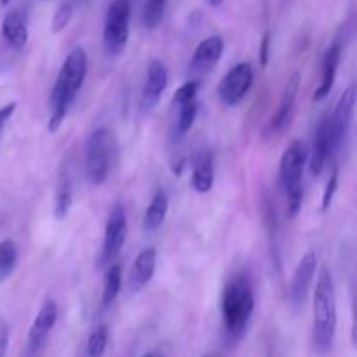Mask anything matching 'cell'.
<instances>
[{"label": "cell", "mask_w": 357, "mask_h": 357, "mask_svg": "<svg viewBox=\"0 0 357 357\" xmlns=\"http://www.w3.org/2000/svg\"><path fill=\"white\" fill-rule=\"evenodd\" d=\"M16 108H17L16 101H13V103L3 105V107L0 108V135H2V131H3V128H6V124L10 121V117H13V115H14Z\"/></svg>", "instance_id": "30"}, {"label": "cell", "mask_w": 357, "mask_h": 357, "mask_svg": "<svg viewBox=\"0 0 357 357\" xmlns=\"http://www.w3.org/2000/svg\"><path fill=\"white\" fill-rule=\"evenodd\" d=\"M115 139L107 128L94 129L86 142V174L94 187H100L110 174Z\"/></svg>", "instance_id": "5"}, {"label": "cell", "mask_w": 357, "mask_h": 357, "mask_svg": "<svg viewBox=\"0 0 357 357\" xmlns=\"http://www.w3.org/2000/svg\"><path fill=\"white\" fill-rule=\"evenodd\" d=\"M223 49H225V44L220 35H209L204 40L199 42L188 63V73L192 75V80H201L202 75H208L215 68L216 63L222 59Z\"/></svg>", "instance_id": "11"}, {"label": "cell", "mask_w": 357, "mask_h": 357, "mask_svg": "<svg viewBox=\"0 0 357 357\" xmlns=\"http://www.w3.org/2000/svg\"><path fill=\"white\" fill-rule=\"evenodd\" d=\"M122 286V268L119 264L108 265L107 272H105L103 281V293H101V307L103 309H110L112 303L117 300L119 293H121Z\"/></svg>", "instance_id": "21"}, {"label": "cell", "mask_w": 357, "mask_h": 357, "mask_svg": "<svg viewBox=\"0 0 357 357\" xmlns=\"http://www.w3.org/2000/svg\"><path fill=\"white\" fill-rule=\"evenodd\" d=\"M108 344V330L105 326H96L89 335L86 345V357H103Z\"/></svg>", "instance_id": "26"}, {"label": "cell", "mask_w": 357, "mask_h": 357, "mask_svg": "<svg viewBox=\"0 0 357 357\" xmlns=\"http://www.w3.org/2000/svg\"><path fill=\"white\" fill-rule=\"evenodd\" d=\"M333 155L331 150V136H330V117H323L317 124L316 135H314L312 149L309 150V171L310 176L317 178L326 167L328 160Z\"/></svg>", "instance_id": "14"}, {"label": "cell", "mask_w": 357, "mask_h": 357, "mask_svg": "<svg viewBox=\"0 0 357 357\" xmlns=\"http://www.w3.org/2000/svg\"><path fill=\"white\" fill-rule=\"evenodd\" d=\"M255 312V291L246 275H237L225 286L222 295L223 326L230 338H241Z\"/></svg>", "instance_id": "3"}, {"label": "cell", "mask_w": 357, "mask_h": 357, "mask_svg": "<svg viewBox=\"0 0 357 357\" xmlns=\"http://www.w3.org/2000/svg\"><path fill=\"white\" fill-rule=\"evenodd\" d=\"M132 0H112L103 24V45L108 56L115 58L124 52L129 40Z\"/></svg>", "instance_id": "6"}, {"label": "cell", "mask_w": 357, "mask_h": 357, "mask_svg": "<svg viewBox=\"0 0 357 357\" xmlns=\"http://www.w3.org/2000/svg\"><path fill=\"white\" fill-rule=\"evenodd\" d=\"M300 84H302V73L295 72L284 84V89H282L281 101H279V107L275 110L274 117L271 119V124H268V131L271 132H279L286 128L289 121V115H291L293 107L296 103V98H298Z\"/></svg>", "instance_id": "15"}, {"label": "cell", "mask_w": 357, "mask_h": 357, "mask_svg": "<svg viewBox=\"0 0 357 357\" xmlns=\"http://www.w3.org/2000/svg\"><path fill=\"white\" fill-rule=\"evenodd\" d=\"M356 108V87L349 86L344 94L338 100L337 108L330 117V136H331V150L337 153L349 138V132L352 128V119H354Z\"/></svg>", "instance_id": "9"}, {"label": "cell", "mask_w": 357, "mask_h": 357, "mask_svg": "<svg viewBox=\"0 0 357 357\" xmlns=\"http://www.w3.org/2000/svg\"><path fill=\"white\" fill-rule=\"evenodd\" d=\"M199 87H201V80H187V82L181 84L176 89L173 96V103L178 107V105H183L187 101L197 100Z\"/></svg>", "instance_id": "27"}, {"label": "cell", "mask_w": 357, "mask_h": 357, "mask_svg": "<svg viewBox=\"0 0 357 357\" xmlns=\"http://www.w3.org/2000/svg\"><path fill=\"white\" fill-rule=\"evenodd\" d=\"M56 321H58V305L52 300H47L37 312L30 326V331H28V357H35L44 349Z\"/></svg>", "instance_id": "12"}, {"label": "cell", "mask_w": 357, "mask_h": 357, "mask_svg": "<svg viewBox=\"0 0 357 357\" xmlns=\"http://www.w3.org/2000/svg\"><path fill=\"white\" fill-rule=\"evenodd\" d=\"M215 183V160L209 150H201L192 167V187L199 194H208Z\"/></svg>", "instance_id": "19"}, {"label": "cell", "mask_w": 357, "mask_h": 357, "mask_svg": "<svg viewBox=\"0 0 357 357\" xmlns=\"http://www.w3.org/2000/svg\"><path fill=\"white\" fill-rule=\"evenodd\" d=\"M167 209H169V197H167L164 188H159L152 195V201H150L149 208L145 209V215H143V230L145 232H155V230H159L164 220H166Z\"/></svg>", "instance_id": "20"}, {"label": "cell", "mask_w": 357, "mask_h": 357, "mask_svg": "<svg viewBox=\"0 0 357 357\" xmlns=\"http://www.w3.org/2000/svg\"><path fill=\"white\" fill-rule=\"evenodd\" d=\"M312 338L314 347L319 354L331 351L337 335V289L331 271L321 267L314 289L312 305Z\"/></svg>", "instance_id": "2"}, {"label": "cell", "mask_w": 357, "mask_h": 357, "mask_svg": "<svg viewBox=\"0 0 357 357\" xmlns=\"http://www.w3.org/2000/svg\"><path fill=\"white\" fill-rule=\"evenodd\" d=\"M9 347V328L6 323H0V357H6Z\"/></svg>", "instance_id": "32"}, {"label": "cell", "mask_w": 357, "mask_h": 357, "mask_svg": "<svg viewBox=\"0 0 357 357\" xmlns=\"http://www.w3.org/2000/svg\"><path fill=\"white\" fill-rule=\"evenodd\" d=\"M87 75V52L82 47L72 49L66 59L59 68L56 77L54 87H52L51 98H49V115L47 131L58 132L68 115L70 107L75 101L77 94L82 89V84Z\"/></svg>", "instance_id": "1"}, {"label": "cell", "mask_w": 357, "mask_h": 357, "mask_svg": "<svg viewBox=\"0 0 357 357\" xmlns=\"http://www.w3.org/2000/svg\"><path fill=\"white\" fill-rule=\"evenodd\" d=\"M167 0H146L143 6V24L149 30H155L166 13Z\"/></svg>", "instance_id": "25"}, {"label": "cell", "mask_w": 357, "mask_h": 357, "mask_svg": "<svg viewBox=\"0 0 357 357\" xmlns=\"http://www.w3.org/2000/svg\"><path fill=\"white\" fill-rule=\"evenodd\" d=\"M342 59V44L340 40H335L330 47L326 49L323 58V75H321V84L316 91H314L312 101H323L326 100L328 94L333 89L335 79H337L338 65Z\"/></svg>", "instance_id": "17"}, {"label": "cell", "mask_w": 357, "mask_h": 357, "mask_svg": "<svg viewBox=\"0 0 357 357\" xmlns=\"http://www.w3.org/2000/svg\"><path fill=\"white\" fill-rule=\"evenodd\" d=\"M73 202V187L72 181L68 176H63L61 181L58 185V190H56V199H54V218L56 220H65L68 215L70 208H72Z\"/></svg>", "instance_id": "22"}, {"label": "cell", "mask_w": 357, "mask_h": 357, "mask_svg": "<svg viewBox=\"0 0 357 357\" xmlns=\"http://www.w3.org/2000/svg\"><path fill=\"white\" fill-rule=\"evenodd\" d=\"M208 2L211 7H220L223 2H225V0H208Z\"/></svg>", "instance_id": "33"}, {"label": "cell", "mask_w": 357, "mask_h": 357, "mask_svg": "<svg viewBox=\"0 0 357 357\" xmlns=\"http://www.w3.org/2000/svg\"><path fill=\"white\" fill-rule=\"evenodd\" d=\"M167 86V70L160 59L153 58L150 59L149 66H146L145 84H143L142 91V108L143 110H153L159 105L162 93L166 91Z\"/></svg>", "instance_id": "13"}, {"label": "cell", "mask_w": 357, "mask_h": 357, "mask_svg": "<svg viewBox=\"0 0 357 357\" xmlns=\"http://www.w3.org/2000/svg\"><path fill=\"white\" fill-rule=\"evenodd\" d=\"M199 103L197 100L187 101L183 105H178V121H176V136L183 138L194 126L195 119H197Z\"/></svg>", "instance_id": "24"}, {"label": "cell", "mask_w": 357, "mask_h": 357, "mask_svg": "<svg viewBox=\"0 0 357 357\" xmlns=\"http://www.w3.org/2000/svg\"><path fill=\"white\" fill-rule=\"evenodd\" d=\"M2 37L14 51H23L28 44V20L21 9H13L3 16Z\"/></svg>", "instance_id": "18"}, {"label": "cell", "mask_w": 357, "mask_h": 357, "mask_svg": "<svg viewBox=\"0 0 357 357\" xmlns=\"http://www.w3.org/2000/svg\"><path fill=\"white\" fill-rule=\"evenodd\" d=\"M143 357H162V356L157 354V352H149V354H145Z\"/></svg>", "instance_id": "34"}, {"label": "cell", "mask_w": 357, "mask_h": 357, "mask_svg": "<svg viewBox=\"0 0 357 357\" xmlns=\"http://www.w3.org/2000/svg\"><path fill=\"white\" fill-rule=\"evenodd\" d=\"M337 190H338V167H335L333 173H331V176H330V180H328L326 188H324L323 206H321L323 213H326L328 209L331 208V204H333V199H335V194H337Z\"/></svg>", "instance_id": "29"}, {"label": "cell", "mask_w": 357, "mask_h": 357, "mask_svg": "<svg viewBox=\"0 0 357 357\" xmlns=\"http://www.w3.org/2000/svg\"><path fill=\"white\" fill-rule=\"evenodd\" d=\"M255 72L253 66L246 61H241L234 65L225 77L222 79L218 86V96L223 105L227 107H236L241 101L246 98L250 93L251 86H253Z\"/></svg>", "instance_id": "8"}, {"label": "cell", "mask_w": 357, "mask_h": 357, "mask_svg": "<svg viewBox=\"0 0 357 357\" xmlns=\"http://www.w3.org/2000/svg\"><path fill=\"white\" fill-rule=\"evenodd\" d=\"M73 17V6L72 3H61V6L56 9L54 16H52V23H51V30L52 33H59V31L65 30L66 26L70 24Z\"/></svg>", "instance_id": "28"}, {"label": "cell", "mask_w": 357, "mask_h": 357, "mask_svg": "<svg viewBox=\"0 0 357 357\" xmlns=\"http://www.w3.org/2000/svg\"><path fill=\"white\" fill-rule=\"evenodd\" d=\"M17 265V246L14 241L6 239L0 243V284L13 275Z\"/></svg>", "instance_id": "23"}, {"label": "cell", "mask_w": 357, "mask_h": 357, "mask_svg": "<svg viewBox=\"0 0 357 357\" xmlns=\"http://www.w3.org/2000/svg\"><path fill=\"white\" fill-rule=\"evenodd\" d=\"M307 159H309V149L302 139H295L288 149L282 152L281 162H279V180L288 199V215L289 218H296L302 211L303 204V185L302 176L305 169Z\"/></svg>", "instance_id": "4"}, {"label": "cell", "mask_w": 357, "mask_h": 357, "mask_svg": "<svg viewBox=\"0 0 357 357\" xmlns=\"http://www.w3.org/2000/svg\"><path fill=\"white\" fill-rule=\"evenodd\" d=\"M268 56H271V33H265L260 44V65L267 66Z\"/></svg>", "instance_id": "31"}, {"label": "cell", "mask_w": 357, "mask_h": 357, "mask_svg": "<svg viewBox=\"0 0 357 357\" xmlns=\"http://www.w3.org/2000/svg\"><path fill=\"white\" fill-rule=\"evenodd\" d=\"M155 248H145L143 251H139L135 264H132L131 272H129V291H131V295H136L138 291H142V289L152 281L153 274H155Z\"/></svg>", "instance_id": "16"}, {"label": "cell", "mask_w": 357, "mask_h": 357, "mask_svg": "<svg viewBox=\"0 0 357 357\" xmlns=\"http://www.w3.org/2000/svg\"><path fill=\"white\" fill-rule=\"evenodd\" d=\"M317 271V257L316 253L309 251L300 258L296 264L295 271L291 275V284H289L288 298L293 309H300L305 303L307 296H309L310 286L314 282V275Z\"/></svg>", "instance_id": "10"}, {"label": "cell", "mask_w": 357, "mask_h": 357, "mask_svg": "<svg viewBox=\"0 0 357 357\" xmlns=\"http://www.w3.org/2000/svg\"><path fill=\"white\" fill-rule=\"evenodd\" d=\"M9 2H10V0H0V3H2V6H7Z\"/></svg>", "instance_id": "35"}, {"label": "cell", "mask_w": 357, "mask_h": 357, "mask_svg": "<svg viewBox=\"0 0 357 357\" xmlns=\"http://www.w3.org/2000/svg\"><path fill=\"white\" fill-rule=\"evenodd\" d=\"M128 239V216L122 206H115L110 211L105 225L103 241H101V250L98 255V267H107L114 264L115 258L124 248Z\"/></svg>", "instance_id": "7"}]
</instances>
